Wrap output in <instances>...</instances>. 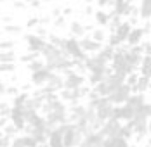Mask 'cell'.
I'll return each mask as SVG.
<instances>
[{"label":"cell","instance_id":"ffe728a7","mask_svg":"<svg viewBox=\"0 0 151 147\" xmlns=\"http://www.w3.org/2000/svg\"><path fill=\"white\" fill-rule=\"evenodd\" d=\"M103 147H129V140L123 137H106Z\"/></svg>","mask_w":151,"mask_h":147},{"label":"cell","instance_id":"7c38bea8","mask_svg":"<svg viewBox=\"0 0 151 147\" xmlns=\"http://www.w3.org/2000/svg\"><path fill=\"white\" fill-rule=\"evenodd\" d=\"M103 142H104V135L101 132H89L87 135H83L78 147H103Z\"/></svg>","mask_w":151,"mask_h":147},{"label":"cell","instance_id":"d6986e66","mask_svg":"<svg viewBox=\"0 0 151 147\" xmlns=\"http://www.w3.org/2000/svg\"><path fill=\"white\" fill-rule=\"evenodd\" d=\"M47 85H49V87H52L58 93H59L61 90L64 88V74L54 71V74L50 76V80H49V83H47Z\"/></svg>","mask_w":151,"mask_h":147},{"label":"cell","instance_id":"7402d4cb","mask_svg":"<svg viewBox=\"0 0 151 147\" xmlns=\"http://www.w3.org/2000/svg\"><path fill=\"white\" fill-rule=\"evenodd\" d=\"M94 19H96V23H97L99 26H108V24H109V19H111V14L106 12V11H103V9H99V11L94 12Z\"/></svg>","mask_w":151,"mask_h":147},{"label":"cell","instance_id":"5b68a950","mask_svg":"<svg viewBox=\"0 0 151 147\" xmlns=\"http://www.w3.org/2000/svg\"><path fill=\"white\" fill-rule=\"evenodd\" d=\"M63 74H64V88L66 90H75V88H80L85 85V76L76 73L73 68L64 69Z\"/></svg>","mask_w":151,"mask_h":147},{"label":"cell","instance_id":"60d3db41","mask_svg":"<svg viewBox=\"0 0 151 147\" xmlns=\"http://www.w3.org/2000/svg\"><path fill=\"white\" fill-rule=\"evenodd\" d=\"M9 109H11V107H9V106H7L5 102H0V114H5V116H7Z\"/></svg>","mask_w":151,"mask_h":147},{"label":"cell","instance_id":"7bdbcfd3","mask_svg":"<svg viewBox=\"0 0 151 147\" xmlns=\"http://www.w3.org/2000/svg\"><path fill=\"white\" fill-rule=\"evenodd\" d=\"M142 47H144V54L151 56V42H146V44L142 45Z\"/></svg>","mask_w":151,"mask_h":147},{"label":"cell","instance_id":"30bf717a","mask_svg":"<svg viewBox=\"0 0 151 147\" xmlns=\"http://www.w3.org/2000/svg\"><path fill=\"white\" fill-rule=\"evenodd\" d=\"M54 74V71L49 68V66H44L42 69H37V71H31V83L35 87H44L49 83L50 76Z\"/></svg>","mask_w":151,"mask_h":147},{"label":"cell","instance_id":"d6a6232c","mask_svg":"<svg viewBox=\"0 0 151 147\" xmlns=\"http://www.w3.org/2000/svg\"><path fill=\"white\" fill-rule=\"evenodd\" d=\"M37 57H40V54H38V52H30V54L21 56L19 61H21V62H24V64H30L31 61H33V59H37Z\"/></svg>","mask_w":151,"mask_h":147},{"label":"cell","instance_id":"f35d334b","mask_svg":"<svg viewBox=\"0 0 151 147\" xmlns=\"http://www.w3.org/2000/svg\"><path fill=\"white\" fill-rule=\"evenodd\" d=\"M40 24V17H33L28 21V28H35V26H38Z\"/></svg>","mask_w":151,"mask_h":147},{"label":"cell","instance_id":"f6af8a7d","mask_svg":"<svg viewBox=\"0 0 151 147\" xmlns=\"http://www.w3.org/2000/svg\"><path fill=\"white\" fill-rule=\"evenodd\" d=\"M24 5H26V4H23L21 0H16V2H14V7H16V9H23Z\"/></svg>","mask_w":151,"mask_h":147},{"label":"cell","instance_id":"681fc988","mask_svg":"<svg viewBox=\"0 0 151 147\" xmlns=\"http://www.w3.org/2000/svg\"><path fill=\"white\" fill-rule=\"evenodd\" d=\"M148 144H150V147H151V138H150V142H148Z\"/></svg>","mask_w":151,"mask_h":147},{"label":"cell","instance_id":"e0dca14e","mask_svg":"<svg viewBox=\"0 0 151 147\" xmlns=\"http://www.w3.org/2000/svg\"><path fill=\"white\" fill-rule=\"evenodd\" d=\"M125 104H129L134 111H139V109L146 104V95H144L142 92H134V93L127 99V102Z\"/></svg>","mask_w":151,"mask_h":147},{"label":"cell","instance_id":"f1b7e54d","mask_svg":"<svg viewBox=\"0 0 151 147\" xmlns=\"http://www.w3.org/2000/svg\"><path fill=\"white\" fill-rule=\"evenodd\" d=\"M44 66H45V61H40V57H37L28 64V69L30 71H37V69H42Z\"/></svg>","mask_w":151,"mask_h":147},{"label":"cell","instance_id":"8d00e7d4","mask_svg":"<svg viewBox=\"0 0 151 147\" xmlns=\"http://www.w3.org/2000/svg\"><path fill=\"white\" fill-rule=\"evenodd\" d=\"M11 142H12V137H9V135L0 137V147H11Z\"/></svg>","mask_w":151,"mask_h":147},{"label":"cell","instance_id":"ee69618b","mask_svg":"<svg viewBox=\"0 0 151 147\" xmlns=\"http://www.w3.org/2000/svg\"><path fill=\"white\" fill-rule=\"evenodd\" d=\"M7 93V87H5V83L0 80V95H5Z\"/></svg>","mask_w":151,"mask_h":147},{"label":"cell","instance_id":"484cf974","mask_svg":"<svg viewBox=\"0 0 151 147\" xmlns=\"http://www.w3.org/2000/svg\"><path fill=\"white\" fill-rule=\"evenodd\" d=\"M4 31H5L7 35L17 36V35H21V33H23V28H21V26H17V24H12V23H9V24H5V26H4Z\"/></svg>","mask_w":151,"mask_h":147},{"label":"cell","instance_id":"52a82bcc","mask_svg":"<svg viewBox=\"0 0 151 147\" xmlns=\"http://www.w3.org/2000/svg\"><path fill=\"white\" fill-rule=\"evenodd\" d=\"M24 42H26V47H28L30 52H38V54H42L44 49L47 47V44H49L47 38L37 35V33H28V35L24 36Z\"/></svg>","mask_w":151,"mask_h":147},{"label":"cell","instance_id":"f546056e","mask_svg":"<svg viewBox=\"0 0 151 147\" xmlns=\"http://www.w3.org/2000/svg\"><path fill=\"white\" fill-rule=\"evenodd\" d=\"M28 97H30L28 93H16L14 101H12V106H24V102H26Z\"/></svg>","mask_w":151,"mask_h":147},{"label":"cell","instance_id":"836d02e7","mask_svg":"<svg viewBox=\"0 0 151 147\" xmlns=\"http://www.w3.org/2000/svg\"><path fill=\"white\" fill-rule=\"evenodd\" d=\"M14 45V40H4V42H0V50H12Z\"/></svg>","mask_w":151,"mask_h":147},{"label":"cell","instance_id":"603a6c76","mask_svg":"<svg viewBox=\"0 0 151 147\" xmlns=\"http://www.w3.org/2000/svg\"><path fill=\"white\" fill-rule=\"evenodd\" d=\"M150 85H151V78H148V76H142V74H141V76L137 78L136 85H134L132 88H134V92H142V93H144V92L150 88Z\"/></svg>","mask_w":151,"mask_h":147},{"label":"cell","instance_id":"3957f363","mask_svg":"<svg viewBox=\"0 0 151 147\" xmlns=\"http://www.w3.org/2000/svg\"><path fill=\"white\" fill-rule=\"evenodd\" d=\"M61 49H63V50H64L71 59H75V61L85 62V61L89 59V54L82 50V47H80V40L75 38V36L64 38V40H63V45H61Z\"/></svg>","mask_w":151,"mask_h":147},{"label":"cell","instance_id":"277c9868","mask_svg":"<svg viewBox=\"0 0 151 147\" xmlns=\"http://www.w3.org/2000/svg\"><path fill=\"white\" fill-rule=\"evenodd\" d=\"M113 113H115V104L111 102L108 97H99V101L96 104V116H97V119H101L104 123L109 118H113Z\"/></svg>","mask_w":151,"mask_h":147},{"label":"cell","instance_id":"f5cc1de1","mask_svg":"<svg viewBox=\"0 0 151 147\" xmlns=\"http://www.w3.org/2000/svg\"><path fill=\"white\" fill-rule=\"evenodd\" d=\"M14 2H16V0H14Z\"/></svg>","mask_w":151,"mask_h":147},{"label":"cell","instance_id":"9c48e42d","mask_svg":"<svg viewBox=\"0 0 151 147\" xmlns=\"http://www.w3.org/2000/svg\"><path fill=\"white\" fill-rule=\"evenodd\" d=\"M122 126H123V123L118 121V119H115V118H109L108 121L103 123V126H101V130L99 132L106 137H120V132H122Z\"/></svg>","mask_w":151,"mask_h":147},{"label":"cell","instance_id":"bcb514c9","mask_svg":"<svg viewBox=\"0 0 151 147\" xmlns=\"http://www.w3.org/2000/svg\"><path fill=\"white\" fill-rule=\"evenodd\" d=\"M38 2H40V0H26V4H30L33 7H38Z\"/></svg>","mask_w":151,"mask_h":147},{"label":"cell","instance_id":"5bb4252c","mask_svg":"<svg viewBox=\"0 0 151 147\" xmlns=\"http://www.w3.org/2000/svg\"><path fill=\"white\" fill-rule=\"evenodd\" d=\"M85 113H87V106L82 102L70 104V107H68V118L73 123L78 121V119H82V118H85Z\"/></svg>","mask_w":151,"mask_h":147},{"label":"cell","instance_id":"ba28073f","mask_svg":"<svg viewBox=\"0 0 151 147\" xmlns=\"http://www.w3.org/2000/svg\"><path fill=\"white\" fill-rule=\"evenodd\" d=\"M7 118L11 119V123L14 125L17 130H24L26 128V119H24V107L23 106H12L7 113Z\"/></svg>","mask_w":151,"mask_h":147},{"label":"cell","instance_id":"ab89813d","mask_svg":"<svg viewBox=\"0 0 151 147\" xmlns=\"http://www.w3.org/2000/svg\"><path fill=\"white\" fill-rule=\"evenodd\" d=\"M37 35H40V36H44V38H47V29L44 28V26H40V24H38V26H37Z\"/></svg>","mask_w":151,"mask_h":147},{"label":"cell","instance_id":"ac0fdd59","mask_svg":"<svg viewBox=\"0 0 151 147\" xmlns=\"http://www.w3.org/2000/svg\"><path fill=\"white\" fill-rule=\"evenodd\" d=\"M132 28H134V26H132V23H130V21H122L120 24L115 28L113 33L120 38V42L123 44V42H127V36H129V33H130V29H132Z\"/></svg>","mask_w":151,"mask_h":147},{"label":"cell","instance_id":"8992f818","mask_svg":"<svg viewBox=\"0 0 151 147\" xmlns=\"http://www.w3.org/2000/svg\"><path fill=\"white\" fill-rule=\"evenodd\" d=\"M132 93H134V88H132V85L125 81V83H123V85H120V87L116 88L113 93H109V95H108V99L115 104V106H120V104L127 102V99H129Z\"/></svg>","mask_w":151,"mask_h":147},{"label":"cell","instance_id":"4dcf8cb0","mask_svg":"<svg viewBox=\"0 0 151 147\" xmlns=\"http://www.w3.org/2000/svg\"><path fill=\"white\" fill-rule=\"evenodd\" d=\"M16 69L14 62H0V74L4 73H12Z\"/></svg>","mask_w":151,"mask_h":147},{"label":"cell","instance_id":"83f0119b","mask_svg":"<svg viewBox=\"0 0 151 147\" xmlns=\"http://www.w3.org/2000/svg\"><path fill=\"white\" fill-rule=\"evenodd\" d=\"M11 147H28V140H26V133L19 135V137H12Z\"/></svg>","mask_w":151,"mask_h":147},{"label":"cell","instance_id":"d4e9b609","mask_svg":"<svg viewBox=\"0 0 151 147\" xmlns=\"http://www.w3.org/2000/svg\"><path fill=\"white\" fill-rule=\"evenodd\" d=\"M139 69H141V74H142V76L151 78V56L144 54V57H142V62H141Z\"/></svg>","mask_w":151,"mask_h":147},{"label":"cell","instance_id":"7a4b0ae2","mask_svg":"<svg viewBox=\"0 0 151 147\" xmlns=\"http://www.w3.org/2000/svg\"><path fill=\"white\" fill-rule=\"evenodd\" d=\"M63 128V142H64V147H78L82 138H83V133L78 130L73 121H68L64 125H61Z\"/></svg>","mask_w":151,"mask_h":147},{"label":"cell","instance_id":"6da1fadb","mask_svg":"<svg viewBox=\"0 0 151 147\" xmlns=\"http://www.w3.org/2000/svg\"><path fill=\"white\" fill-rule=\"evenodd\" d=\"M42 56H44V61H45V66H49L52 71H58V73H63L64 69L73 68V64H75V59H71L61 47L50 44V42L44 49Z\"/></svg>","mask_w":151,"mask_h":147},{"label":"cell","instance_id":"816d5d0a","mask_svg":"<svg viewBox=\"0 0 151 147\" xmlns=\"http://www.w3.org/2000/svg\"><path fill=\"white\" fill-rule=\"evenodd\" d=\"M150 33H151V29H150Z\"/></svg>","mask_w":151,"mask_h":147},{"label":"cell","instance_id":"d590c367","mask_svg":"<svg viewBox=\"0 0 151 147\" xmlns=\"http://www.w3.org/2000/svg\"><path fill=\"white\" fill-rule=\"evenodd\" d=\"M108 42H109L108 45H111V47H120V45H122L120 38H118V36H116L115 33H113V35H109V38H108Z\"/></svg>","mask_w":151,"mask_h":147},{"label":"cell","instance_id":"e575fe53","mask_svg":"<svg viewBox=\"0 0 151 147\" xmlns=\"http://www.w3.org/2000/svg\"><path fill=\"white\" fill-rule=\"evenodd\" d=\"M2 130H4V135H9V137H14V133L17 132V128H16L12 123H11V125H5Z\"/></svg>","mask_w":151,"mask_h":147},{"label":"cell","instance_id":"8fae6325","mask_svg":"<svg viewBox=\"0 0 151 147\" xmlns=\"http://www.w3.org/2000/svg\"><path fill=\"white\" fill-rule=\"evenodd\" d=\"M136 116V111L129 106V104H120V106H115V113L113 118L118 119L122 123H127V121H132Z\"/></svg>","mask_w":151,"mask_h":147},{"label":"cell","instance_id":"4fadbf2b","mask_svg":"<svg viewBox=\"0 0 151 147\" xmlns=\"http://www.w3.org/2000/svg\"><path fill=\"white\" fill-rule=\"evenodd\" d=\"M78 40H80L82 50L87 52V54H96V52H99V50L103 49V44H101V42H96L92 36H82V38H78Z\"/></svg>","mask_w":151,"mask_h":147},{"label":"cell","instance_id":"44dd1931","mask_svg":"<svg viewBox=\"0 0 151 147\" xmlns=\"http://www.w3.org/2000/svg\"><path fill=\"white\" fill-rule=\"evenodd\" d=\"M85 26L80 23V21H71L70 23V35L71 36H75V38H82V36H85Z\"/></svg>","mask_w":151,"mask_h":147},{"label":"cell","instance_id":"74e56055","mask_svg":"<svg viewBox=\"0 0 151 147\" xmlns=\"http://www.w3.org/2000/svg\"><path fill=\"white\" fill-rule=\"evenodd\" d=\"M58 19L54 21V26H58V28H61V26H64V19H66V16H56Z\"/></svg>","mask_w":151,"mask_h":147},{"label":"cell","instance_id":"cb8c5ba5","mask_svg":"<svg viewBox=\"0 0 151 147\" xmlns=\"http://www.w3.org/2000/svg\"><path fill=\"white\" fill-rule=\"evenodd\" d=\"M139 16H141V19H144V21L151 19V0H141Z\"/></svg>","mask_w":151,"mask_h":147},{"label":"cell","instance_id":"c3c4849f","mask_svg":"<svg viewBox=\"0 0 151 147\" xmlns=\"http://www.w3.org/2000/svg\"><path fill=\"white\" fill-rule=\"evenodd\" d=\"M148 130H150V133H151V118H150V123H148Z\"/></svg>","mask_w":151,"mask_h":147},{"label":"cell","instance_id":"7dc6e473","mask_svg":"<svg viewBox=\"0 0 151 147\" xmlns=\"http://www.w3.org/2000/svg\"><path fill=\"white\" fill-rule=\"evenodd\" d=\"M108 2H109V0H97V5H99V7H106Z\"/></svg>","mask_w":151,"mask_h":147},{"label":"cell","instance_id":"1f68e13d","mask_svg":"<svg viewBox=\"0 0 151 147\" xmlns=\"http://www.w3.org/2000/svg\"><path fill=\"white\" fill-rule=\"evenodd\" d=\"M91 36L96 40V42H101V44L106 40V33L103 31V29H92V35H91Z\"/></svg>","mask_w":151,"mask_h":147},{"label":"cell","instance_id":"9a60e30c","mask_svg":"<svg viewBox=\"0 0 151 147\" xmlns=\"http://www.w3.org/2000/svg\"><path fill=\"white\" fill-rule=\"evenodd\" d=\"M144 35H146L144 28H141V26H136V28L130 29V33H129V36H127V42H125V44L129 45V47L141 45V44H142V38H144Z\"/></svg>","mask_w":151,"mask_h":147},{"label":"cell","instance_id":"2e32d148","mask_svg":"<svg viewBox=\"0 0 151 147\" xmlns=\"http://www.w3.org/2000/svg\"><path fill=\"white\" fill-rule=\"evenodd\" d=\"M47 144L49 147H64V142H63V128L61 126H56L52 128L49 137H47Z\"/></svg>","mask_w":151,"mask_h":147},{"label":"cell","instance_id":"f907efd6","mask_svg":"<svg viewBox=\"0 0 151 147\" xmlns=\"http://www.w3.org/2000/svg\"><path fill=\"white\" fill-rule=\"evenodd\" d=\"M129 147H134V146H129Z\"/></svg>","mask_w":151,"mask_h":147},{"label":"cell","instance_id":"4316f807","mask_svg":"<svg viewBox=\"0 0 151 147\" xmlns=\"http://www.w3.org/2000/svg\"><path fill=\"white\" fill-rule=\"evenodd\" d=\"M14 61H16L14 49L12 50H0V62H14Z\"/></svg>","mask_w":151,"mask_h":147},{"label":"cell","instance_id":"b9f144b4","mask_svg":"<svg viewBox=\"0 0 151 147\" xmlns=\"http://www.w3.org/2000/svg\"><path fill=\"white\" fill-rule=\"evenodd\" d=\"M5 125H7V116H5V114H0V130H2Z\"/></svg>","mask_w":151,"mask_h":147}]
</instances>
